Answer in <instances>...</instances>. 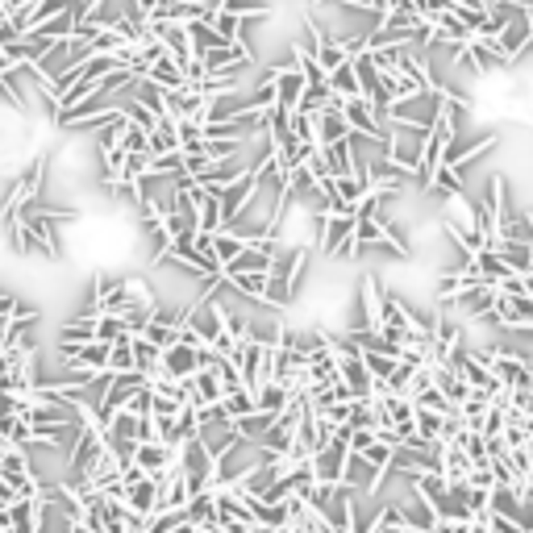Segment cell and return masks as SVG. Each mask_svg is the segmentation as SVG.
Returning a JSON list of instances; mask_svg holds the SVG:
<instances>
[{
    "instance_id": "cell-1",
    "label": "cell",
    "mask_w": 533,
    "mask_h": 533,
    "mask_svg": "<svg viewBox=\"0 0 533 533\" xmlns=\"http://www.w3.org/2000/svg\"><path fill=\"white\" fill-rule=\"evenodd\" d=\"M200 188H205V184H200ZM208 192H213L217 205H221V229H234V221L246 217V208L258 200V176L246 167L234 184H226V188H208Z\"/></svg>"
},
{
    "instance_id": "cell-2",
    "label": "cell",
    "mask_w": 533,
    "mask_h": 533,
    "mask_svg": "<svg viewBox=\"0 0 533 533\" xmlns=\"http://www.w3.org/2000/svg\"><path fill=\"white\" fill-rule=\"evenodd\" d=\"M346 463H350V446H346V437H334L326 450H317L313 455V479L321 488H342Z\"/></svg>"
},
{
    "instance_id": "cell-3",
    "label": "cell",
    "mask_w": 533,
    "mask_h": 533,
    "mask_svg": "<svg viewBox=\"0 0 533 533\" xmlns=\"http://www.w3.org/2000/svg\"><path fill=\"white\" fill-rule=\"evenodd\" d=\"M529 46H533V13L513 5V17L504 21V30H500V55L513 63V59H521Z\"/></svg>"
},
{
    "instance_id": "cell-4",
    "label": "cell",
    "mask_w": 533,
    "mask_h": 533,
    "mask_svg": "<svg viewBox=\"0 0 533 533\" xmlns=\"http://www.w3.org/2000/svg\"><path fill=\"white\" fill-rule=\"evenodd\" d=\"M313 142L321 150L337 146V142H350V126H346V117H342V100H337V96L313 117Z\"/></svg>"
},
{
    "instance_id": "cell-5",
    "label": "cell",
    "mask_w": 533,
    "mask_h": 533,
    "mask_svg": "<svg viewBox=\"0 0 533 533\" xmlns=\"http://www.w3.org/2000/svg\"><path fill=\"white\" fill-rule=\"evenodd\" d=\"M358 305H363V326L367 334H379L384 329V287H379L376 276H363V284H358Z\"/></svg>"
},
{
    "instance_id": "cell-6",
    "label": "cell",
    "mask_w": 533,
    "mask_h": 533,
    "mask_svg": "<svg viewBox=\"0 0 533 533\" xmlns=\"http://www.w3.org/2000/svg\"><path fill=\"white\" fill-rule=\"evenodd\" d=\"M455 308L463 317H471V321H488L496 308V287L492 284H479V287H467L463 297L455 300Z\"/></svg>"
},
{
    "instance_id": "cell-7",
    "label": "cell",
    "mask_w": 533,
    "mask_h": 533,
    "mask_svg": "<svg viewBox=\"0 0 533 533\" xmlns=\"http://www.w3.org/2000/svg\"><path fill=\"white\" fill-rule=\"evenodd\" d=\"M142 79H146L150 88L163 92V96H171V92H179V88H188V84H184V67H179V59H171V55H163V59H158Z\"/></svg>"
},
{
    "instance_id": "cell-8",
    "label": "cell",
    "mask_w": 533,
    "mask_h": 533,
    "mask_svg": "<svg viewBox=\"0 0 533 533\" xmlns=\"http://www.w3.org/2000/svg\"><path fill=\"white\" fill-rule=\"evenodd\" d=\"M488 250H496L500 255V263L513 271V276H529L533 271V246L529 242H492Z\"/></svg>"
},
{
    "instance_id": "cell-9",
    "label": "cell",
    "mask_w": 533,
    "mask_h": 533,
    "mask_svg": "<svg viewBox=\"0 0 533 533\" xmlns=\"http://www.w3.org/2000/svg\"><path fill=\"white\" fill-rule=\"evenodd\" d=\"M163 155H179V129L171 117L155 121V129H150V158H163Z\"/></svg>"
},
{
    "instance_id": "cell-10",
    "label": "cell",
    "mask_w": 533,
    "mask_h": 533,
    "mask_svg": "<svg viewBox=\"0 0 533 533\" xmlns=\"http://www.w3.org/2000/svg\"><path fill=\"white\" fill-rule=\"evenodd\" d=\"M255 405H258V413H263V417H271V421H276V417L292 405V392H287V387H279V384H263L255 392Z\"/></svg>"
},
{
    "instance_id": "cell-11",
    "label": "cell",
    "mask_w": 533,
    "mask_h": 533,
    "mask_svg": "<svg viewBox=\"0 0 533 533\" xmlns=\"http://www.w3.org/2000/svg\"><path fill=\"white\" fill-rule=\"evenodd\" d=\"M96 342V317H71L59 329V346H88Z\"/></svg>"
},
{
    "instance_id": "cell-12",
    "label": "cell",
    "mask_w": 533,
    "mask_h": 533,
    "mask_svg": "<svg viewBox=\"0 0 533 533\" xmlns=\"http://www.w3.org/2000/svg\"><path fill=\"white\" fill-rule=\"evenodd\" d=\"M221 284L234 287L237 297L255 300V305H266V276H221Z\"/></svg>"
},
{
    "instance_id": "cell-13",
    "label": "cell",
    "mask_w": 533,
    "mask_h": 533,
    "mask_svg": "<svg viewBox=\"0 0 533 533\" xmlns=\"http://www.w3.org/2000/svg\"><path fill=\"white\" fill-rule=\"evenodd\" d=\"M221 413H226V421L229 425H237L242 417H250V413H258V405H255V392H229V396H221Z\"/></svg>"
},
{
    "instance_id": "cell-14",
    "label": "cell",
    "mask_w": 533,
    "mask_h": 533,
    "mask_svg": "<svg viewBox=\"0 0 533 533\" xmlns=\"http://www.w3.org/2000/svg\"><path fill=\"white\" fill-rule=\"evenodd\" d=\"M329 96H337L346 105V100H358L363 92H358V75H355V67L346 63V67H337L334 75H329Z\"/></svg>"
},
{
    "instance_id": "cell-15",
    "label": "cell",
    "mask_w": 533,
    "mask_h": 533,
    "mask_svg": "<svg viewBox=\"0 0 533 533\" xmlns=\"http://www.w3.org/2000/svg\"><path fill=\"white\" fill-rule=\"evenodd\" d=\"M208 25H213V30H217L221 38L229 42V46H246V21H242V17H229V13L217 9Z\"/></svg>"
},
{
    "instance_id": "cell-16",
    "label": "cell",
    "mask_w": 533,
    "mask_h": 533,
    "mask_svg": "<svg viewBox=\"0 0 533 533\" xmlns=\"http://www.w3.org/2000/svg\"><path fill=\"white\" fill-rule=\"evenodd\" d=\"M425 188H429V192H442L446 200H450V196H463V176H458L455 167H437L434 179H429Z\"/></svg>"
},
{
    "instance_id": "cell-17",
    "label": "cell",
    "mask_w": 533,
    "mask_h": 533,
    "mask_svg": "<svg viewBox=\"0 0 533 533\" xmlns=\"http://www.w3.org/2000/svg\"><path fill=\"white\" fill-rule=\"evenodd\" d=\"M221 13H229V17H271V5L266 0H221Z\"/></svg>"
},
{
    "instance_id": "cell-18",
    "label": "cell",
    "mask_w": 533,
    "mask_h": 533,
    "mask_svg": "<svg viewBox=\"0 0 533 533\" xmlns=\"http://www.w3.org/2000/svg\"><path fill=\"white\" fill-rule=\"evenodd\" d=\"M126 155H150V129H138L126 121V129H121V158Z\"/></svg>"
},
{
    "instance_id": "cell-19",
    "label": "cell",
    "mask_w": 533,
    "mask_h": 533,
    "mask_svg": "<svg viewBox=\"0 0 533 533\" xmlns=\"http://www.w3.org/2000/svg\"><path fill=\"white\" fill-rule=\"evenodd\" d=\"M134 371V337L109 346V376H129Z\"/></svg>"
},
{
    "instance_id": "cell-20",
    "label": "cell",
    "mask_w": 533,
    "mask_h": 533,
    "mask_svg": "<svg viewBox=\"0 0 533 533\" xmlns=\"http://www.w3.org/2000/svg\"><path fill=\"white\" fill-rule=\"evenodd\" d=\"M126 337H129V329L121 317H96V342L117 346V342H126Z\"/></svg>"
},
{
    "instance_id": "cell-21",
    "label": "cell",
    "mask_w": 533,
    "mask_h": 533,
    "mask_svg": "<svg viewBox=\"0 0 533 533\" xmlns=\"http://www.w3.org/2000/svg\"><path fill=\"white\" fill-rule=\"evenodd\" d=\"M150 405H155V396H150V387H142V392H134L126 400V413L134 417H150Z\"/></svg>"
},
{
    "instance_id": "cell-22",
    "label": "cell",
    "mask_w": 533,
    "mask_h": 533,
    "mask_svg": "<svg viewBox=\"0 0 533 533\" xmlns=\"http://www.w3.org/2000/svg\"><path fill=\"white\" fill-rule=\"evenodd\" d=\"M17 305H21V300L13 297V292H0V326H9L13 313H17Z\"/></svg>"
},
{
    "instance_id": "cell-23",
    "label": "cell",
    "mask_w": 533,
    "mask_h": 533,
    "mask_svg": "<svg viewBox=\"0 0 533 533\" xmlns=\"http://www.w3.org/2000/svg\"><path fill=\"white\" fill-rule=\"evenodd\" d=\"M496 5H513V0H484V9H496Z\"/></svg>"
},
{
    "instance_id": "cell-24",
    "label": "cell",
    "mask_w": 533,
    "mask_h": 533,
    "mask_svg": "<svg viewBox=\"0 0 533 533\" xmlns=\"http://www.w3.org/2000/svg\"><path fill=\"white\" fill-rule=\"evenodd\" d=\"M405 533H425V529H405Z\"/></svg>"
},
{
    "instance_id": "cell-25",
    "label": "cell",
    "mask_w": 533,
    "mask_h": 533,
    "mask_svg": "<svg viewBox=\"0 0 533 533\" xmlns=\"http://www.w3.org/2000/svg\"><path fill=\"white\" fill-rule=\"evenodd\" d=\"M529 226H533V213H529Z\"/></svg>"
},
{
    "instance_id": "cell-26",
    "label": "cell",
    "mask_w": 533,
    "mask_h": 533,
    "mask_svg": "<svg viewBox=\"0 0 533 533\" xmlns=\"http://www.w3.org/2000/svg\"><path fill=\"white\" fill-rule=\"evenodd\" d=\"M529 392H533V387H529Z\"/></svg>"
}]
</instances>
